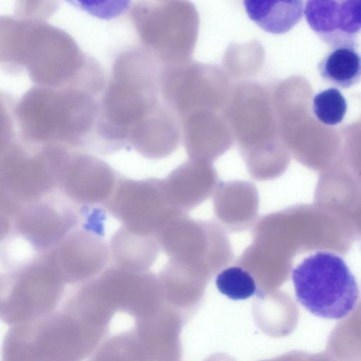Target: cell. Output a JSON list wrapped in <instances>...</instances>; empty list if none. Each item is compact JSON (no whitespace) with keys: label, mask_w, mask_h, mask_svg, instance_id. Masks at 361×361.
<instances>
[{"label":"cell","mask_w":361,"mask_h":361,"mask_svg":"<svg viewBox=\"0 0 361 361\" xmlns=\"http://www.w3.org/2000/svg\"><path fill=\"white\" fill-rule=\"evenodd\" d=\"M57 181L70 200L97 204L106 201L114 194L115 177L111 168L100 159L68 150L59 167Z\"/></svg>","instance_id":"obj_11"},{"label":"cell","mask_w":361,"mask_h":361,"mask_svg":"<svg viewBox=\"0 0 361 361\" xmlns=\"http://www.w3.org/2000/svg\"><path fill=\"white\" fill-rule=\"evenodd\" d=\"M42 198L22 207L16 223L18 235L36 252L55 247L76 222L75 212L64 202Z\"/></svg>","instance_id":"obj_12"},{"label":"cell","mask_w":361,"mask_h":361,"mask_svg":"<svg viewBox=\"0 0 361 361\" xmlns=\"http://www.w3.org/2000/svg\"><path fill=\"white\" fill-rule=\"evenodd\" d=\"M14 114L25 142L75 147L94 134L99 105L92 94L80 89L36 86L22 97Z\"/></svg>","instance_id":"obj_3"},{"label":"cell","mask_w":361,"mask_h":361,"mask_svg":"<svg viewBox=\"0 0 361 361\" xmlns=\"http://www.w3.org/2000/svg\"><path fill=\"white\" fill-rule=\"evenodd\" d=\"M234 85L223 68L192 60L161 66L159 73L161 98L179 122L196 111L224 112Z\"/></svg>","instance_id":"obj_7"},{"label":"cell","mask_w":361,"mask_h":361,"mask_svg":"<svg viewBox=\"0 0 361 361\" xmlns=\"http://www.w3.org/2000/svg\"><path fill=\"white\" fill-rule=\"evenodd\" d=\"M64 283L47 257L33 260L6 281L1 300L2 319L16 326L49 314L60 300Z\"/></svg>","instance_id":"obj_9"},{"label":"cell","mask_w":361,"mask_h":361,"mask_svg":"<svg viewBox=\"0 0 361 361\" xmlns=\"http://www.w3.org/2000/svg\"><path fill=\"white\" fill-rule=\"evenodd\" d=\"M131 16L143 48L161 66L191 60L197 40L200 18L188 1H142Z\"/></svg>","instance_id":"obj_5"},{"label":"cell","mask_w":361,"mask_h":361,"mask_svg":"<svg viewBox=\"0 0 361 361\" xmlns=\"http://www.w3.org/2000/svg\"><path fill=\"white\" fill-rule=\"evenodd\" d=\"M158 239L170 259L197 269L209 277L233 259L224 230L212 221H197L183 214L172 220Z\"/></svg>","instance_id":"obj_8"},{"label":"cell","mask_w":361,"mask_h":361,"mask_svg":"<svg viewBox=\"0 0 361 361\" xmlns=\"http://www.w3.org/2000/svg\"><path fill=\"white\" fill-rule=\"evenodd\" d=\"M111 208L125 227L157 237L172 220L185 214L171 202L164 180L159 179L121 183Z\"/></svg>","instance_id":"obj_10"},{"label":"cell","mask_w":361,"mask_h":361,"mask_svg":"<svg viewBox=\"0 0 361 361\" xmlns=\"http://www.w3.org/2000/svg\"><path fill=\"white\" fill-rule=\"evenodd\" d=\"M313 112L317 119L327 126H336L344 118L347 111L345 98L336 87L317 93L312 101Z\"/></svg>","instance_id":"obj_25"},{"label":"cell","mask_w":361,"mask_h":361,"mask_svg":"<svg viewBox=\"0 0 361 361\" xmlns=\"http://www.w3.org/2000/svg\"><path fill=\"white\" fill-rule=\"evenodd\" d=\"M326 352L334 361H361V300L332 329Z\"/></svg>","instance_id":"obj_20"},{"label":"cell","mask_w":361,"mask_h":361,"mask_svg":"<svg viewBox=\"0 0 361 361\" xmlns=\"http://www.w3.org/2000/svg\"><path fill=\"white\" fill-rule=\"evenodd\" d=\"M298 302L314 316L341 319L356 305L359 287L345 260L327 251L305 258L292 271Z\"/></svg>","instance_id":"obj_6"},{"label":"cell","mask_w":361,"mask_h":361,"mask_svg":"<svg viewBox=\"0 0 361 361\" xmlns=\"http://www.w3.org/2000/svg\"><path fill=\"white\" fill-rule=\"evenodd\" d=\"M161 66L143 47L126 51L114 61L95 128L107 147L124 145L135 127L171 111L161 96Z\"/></svg>","instance_id":"obj_2"},{"label":"cell","mask_w":361,"mask_h":361,"mask_svg":"<svg viewBox=\"0 0 361 361\" xmlns=\"http://www.w3.org/2000/svg\"><path fill=\"white\" fill-rule=\"evenodd\" d=\"M244 7L249 18L267 32L283 34L301 19V1L245 0Z\"/></svg>","instance_id":"obj_18"},{"label":"cell","mask_w":361,"mask_h":361,"mask_svg":"<svg viewBox=\"0 0 361 361\" xmlns=\"http://www.w3.org/2000/svg\"><path fill=\"white\" fill-rule=\"evenodd\" d=\"M65 283L91 279L104 268L108 248L97 235L84 231L70 232L48 257Z\"/></svg>","instance_id":"obj_13"},{"label":"cell","mask_w":361,"mask_h":361,"mask_svg":"<svg viewBox=\"0 0 361 361\" xmlns=\"http://www.w3.org/2000/svg\"><path fill=\"white\" fill-rule=\"evenodd\" d=\"M164 181L171 202L185 213L214 192L218 176L212 163L190 159L171 171Z\"/></svg>","instance_id":"obj_15"},{"label":"cell","mask_w":361,"mask_h":361,"mask_svg":"<svg viewBox=\"0 0 361 361\" xmlns=\"http://www.w3.org/2000/svg\"><path fill=\"white\" fill-rule=\"evenodd\" d=\"M89 361H142L133 332L112 336L95 350Z\"/></svg>","instance_id":"obj_24"},{"label":"cell","mask_w":361,"mask_h":361,"mask_svg":"<svg viewBox=\"0 0 361 361\" xmlns=\"http://www.w3.org/2000/svg\"><path fill=\"white\" fill-rule=\"evenodd\" d=\"M160 247L157 236L136 233L123 226L114 235L111 252L117 267L145 271L154 263Z\"/></svg>","instance_id":"obj_17"},{"label":"cell","mask_w":361,"mask_h":361,"mask_svg":"<svg viewBox=\"0 0 361 361\" xmlns=\"http://www.w3.org/2000/svg\"><path fill=\"white\" fill-rule=\"evenodd\" d=\"M215 283L221 294L233 300L247 299L257 291V283L252 274L236 264L219 271Z\"/></svg>","instance_id":"obj_23"},{"label":"cell","mask_w":361,"mask_h":361,"mask_svg":"<svg viewBox=\"0 0 361 361\" xmlns=\"http://www.w3.org/2000/svg\"><path fill=\"white\" fill-rule=\"evenodd\" d=\"M265 54L262 44L253 40L243 44H230L224 56V70L233 80L247 79L261 69Z\"/></svg>","instance_id":"obj_22"},{"label":"cell","mask_w":361,"mask_h":361,"mask_svg":"<svg viewBox=\"0 0 361 361\" xmlns=\"http://www.w3.org/2000/svg\"><path fill=\"white\" fill-rule=\"evenodd\" d=\"M1 61L27 70L37 86L87 90L97 66L63 30L42 20L6 17L1 22Z\"/></svg>","instance_id":"obj_1"},{"label":"cell","mask_w":361,"mask_h":361,"mask_svg":"<svg viewBox=\"0 0 361 361\" xmlns=\"http://www.w3.org/2000/svg\"><path fill=\"white\" fill-rule=\"evenodd\" d=\"M224 115L253 178L265 180L278 176L286 154L277 133L271 88L254 80L238 82Z\"/></svg>","instance_id":"obj_4"},{"label":"cell","mask_w":361,"mask_h":361,"mask_svg":"<svg viewBox=\"0 0 361 361\" xmlns=\"http://www.w3.org/2000/svg\"><path fill=\"white\" fill-rule=\"evenodd\" d=\"M214 192L215 214L228 230L240 231L252 225L259 206L257 191L252 184L239 180L222 183Z\"/></svg>","instance_id":"obj_16"},{"label":"cell","mask_w":361,"mask_h":361,"mask_svg":"<svg viewBox=\"0 0 361 361\" xmlns=\"http://www.w3.org/2000/svg\"><path fill=\"white\" fill-rule=\"evenodd\" d=\"M332 48L317 64L322 78L341 88L357 84L361 80V52L355 44Z\"/></svg>","instance_id":"obj_19"},{"label":"cell","mask_w":361,"mask_h":361,"mask_svg":"<svg viewBox=\"0 0 361 361\" xmlns=\"http://www.w3.org/2000/svg\"><path fill=\"white\" fill-rule=\"evenodd\" d=\"M284 259L272 249L255 241L248 246L235 262L248 271L257 283L281 282L284 271Z\"/></svg>","instance_id":"obj_21"},{"label":"cell","mask_w":361,"mask_h":361,"mask_svg":"<svg viewBox=\"0 0 361 361\" xmlns=\"http://www.w3.org/2000/svg\"><path fill=\"white\" fill-rule=\"evenodd\" d=\"M180 123L182 140L190 159L212 163L234 141L224 111H196Z\"/></svg>","instance_id":"obj_14"}]
</instances>
